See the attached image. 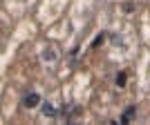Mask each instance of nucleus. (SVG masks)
Masks as SVG:
<instances>
[{"label": "nucleus", "instance_id": "f03ea898", "mask_svg": "<svg viewBox=\"0 0 150 125\" xmlns=\"http://www.w3.org/2000/svg\"><path fill=\"white\" fill-rule=\"evenodd\" d=\"M43 116H47V119H54V116H56V110L52 107V103H45L43 105Z\"/></svg>", "mask_w": 150, "mask_h": 125}, {"label": "nucleus", "instance_id": "20e7f679", "mask_svg": "<svg viewBox=\"0 0 150 125\" xmlns=\"http://www.w3.org/2000/svg\"><path fill=\"white\" fill-rule=\"evenodd\" d=\"M43 58H45V60H54L56 56L52 54V49H45V51H43Z\"/></svg>", "mask_w": 150, "mask_h": 125}, {"label": "nucleus", "instance_id": "7ed1b4c3", "mask_svg": "<svg viewBox=\"0 0 150 125\" xmlns=\"http://www.w3.org/2000/svg\"><path fill=\"white\" fill-rule=\"evenodd\" d=\"M132 116H134V105H132V107H128V110L123 112V116H121V123H128V121H130Z\"/></svg>", "mask_w": 150, "mask_h": 125}, {"label": "nucleus", "instance_id": "f257e3e1", "mask_svg": "<svg viewBox=\"0 0 150 125\" xmlns=\"http://www.w3.org/2000/svg\"><path fill=\"white\" fill-rule=\"evenodd\" d=\"M36 105H40V96H38L36 92H29L25 96V107H29V110H31V107H36Z\"/></svg>", "mask_w": 150, "mask_h": 125}, {"label": "nucleus", "instance_id": "39448f33", "mask_svg": "<svg viewBox=\"0 0 150 125\" xmlns=\"http://www.w3.org/2000/svg\"><path fill=\"white\" fill-rule=\"evenodd\" d=\"M117 83H119L121 87H123V85H125V74H123V72H121V74L117 76Z\"/></svg>", "mask_w": 150, "mask_h": 125}]
</instances>
